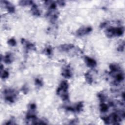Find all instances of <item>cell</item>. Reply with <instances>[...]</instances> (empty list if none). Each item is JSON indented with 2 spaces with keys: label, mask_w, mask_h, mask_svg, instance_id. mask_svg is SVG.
<instances>
[{
  "label": "cell",
  "mask_w": 125,
  "mask_h": 125,
  "mask_svg": "<svg viewBox=\"0 0 125 125\" xmlns=\"http://www.w3.org/2000/svg\"><path fill=\"white\" fill-rule=\"evenodd\" d=\"M69 85L67 81H64L61 82L59 87L57 90V94L64 101H66L69 99V94L68 89Z\"/></svg>",
  "instance_id": "6da1fadb"
},
{
  "label": "cell",
  "mask_w": 125,
  "mask_h": 125,
  "mask_svg": "<svg viewBox=\"0 0 125 125\" xmlns=\"http://www.w3.org/2000/svg\"><path fill=\"white\" fill-rule=\"evenodd\" d=\"M124 32V28L123 27H110L107 29L105 31L106 36L109 38H112L114 36H122Z\"/></svg>",
  "instance_id": "7a4b0ae2"
},
{
  "label": "cell",
  "mask_w": 125,
  "mask_h": 125,
  "mask_svg": "<svg viewBox=\"0 0 125 125\" xmlns=\"http://www.w3.org/2000/svg\"><path fill=\"white\" fill-rule=\"evenodd\" d=\"M4 95L6 102L9 103L14 102L17 97V93L15 90L12 89H6L4 91Z\"/></svg>",
  "instance_id": "3957f363"
},
{
  "label": "cell",
  "mask_w": 125,
  "mask_h": 125,
  "mask_svg": "<svg viewBox=\"0 0 125 125\" xmlns=\"http://www.w3.org/2000/svg\"><path fill=\"white\" fill-rule=\"evenodd\" d=\"M92 30V28L90 26L86 27H81L76 31V35L78 36H82L86 35L90 33Z\"/></svg>",
  "instance_id": "277c9868"
},
{
  "label": "cell",
  "mask_w": 125,
  "mask_h": 125,
  "mask_svg": "<svg viewBox=\"0 0 125 125\" xmlns=\"http://www.w3.org/2000/svg\"><path fill=\"white\" fill-rule=\"evenodd\" d=\"M85 61L86 65L89 67L94 68L97 66V62L96 61L89 57H85Z\"/></svg>",
  "instance_id": "5b68a950"
},
{
  "label": "cell",
  "mask_w": 125,
  "mask_h": 125,
  "mask_svg": "<svg viewBox=\"0 0 125 125\" xmlns=\"http://www.w3.org/2000/svg\"><path fill=\"white\" fill-rule=\"evenodd\" d=\"M2 3H3V4H4L5 7L7 9L8 11L9 12V13H14L15 12V8L8 1H1Z\"/></svg>",
  "instance_id": "8992f818"
},
{
  "label": "cell",
  "mask_w": 125,
  "mask_h": 125,
  "mask_svg": "<svg viewBox=\"0 0 125 125\" xmlns=\"http://www.w3.org/2000/svg\"><path fill=\"white\" fill-rule=\"evenodd\" d=\"M21 43L22 44L25 45V47L27 49H30V50H36L35 46L34 44L29 43L28 42H27L25 39H22L21 40Z\"/></svg>",
  "instance_id": "52a82bcc"
},
{
  "label": "cell",
  "mask_w": 125,
  "mask_h": 125,
  "mask_svg": "<svg viewBox=\"0 0 125 125\" xmlns=\"http://www.w3.org/2000/svg\"><path fill=\"white\" fill-rule=\"evenodd\" d=\"M73 48H74V46L72 44H65L59 47V49L61 51L65 52H69Z\"/></svg>",
  "instance_id": "ba28073f"
},
{
  "label": "cell",
  "mask_w": 125,
  "mask_h": 125,
  "mask_svg": "<svg viewBox=\"0 0 125 125\" xmlns=\"http://www.w3.org/2000/svg\"><path fill=\"white\" fill-rule=\"evenodd\" d=\"M62 75L65 78H68V79L70 78L72 76V73H71V70L68 68H66L62 70Z\"/></svg>",
  "instance_id": "9c48e42d"
},
{
  "label": "cell",
  "mask_w": 125,
  "mask_h": 125,
  "mask_svg": "<svg viewBox=\"0 0 125 125\" xmlns=\"http://www.w3.org/2000/svg\"><path fill=\"white\" fill-rule=\"evenodd\" d=\"M31 11H32V14L36 16H40L41 15V12L38 9L37 6L35 4H33L32 5V8H31Z\"/></svg>",
  "instance_id": "30bf717a"
},
{
  "label": "cell",
  "mask_w": 125,
  "mask_h": 125,
  "mask_svg": "<svg viewBox=\"0 0 125 125\" xmlns=\"http://www.w3.org/2000/svg\"><path fill=\"white\" fill-rule=\"evenodd\" d=\"M12 54L10 53H8L4 57V61L7 64H10L12 62Z\"/></svg>",
  "instance_id": "8fae6325"
},
{
  "label": "cell",
  "mask_w": 125,
  "mask_h": 125,
  "mask_svg": "<svg viewBox=\"0 0 125 125\" xmlns=\"http://www.w3.org/2000/svg\"><path fill=\"white\" fill-rule=\"evenodd\" d=\"M83 104L82 102H79L78 103L75 107H73L74 109V111L75 112H81L82 109H83Z\"/></svg>",
  "instance_id": "7c38bea8"
},
{
  "label": "cell",
  "mask_w": 125,
  "mask_h": 125,
  "mask_svg": "<svg viewBox=\"0 0 125 125\" xmlns=\"http://www.w3.org/2000/svg\"><path fill=\"white\" fill-rule=\"evenodd\" d=\"M109 106H108L107 104L105 103H102V104L100 105V111L103 112V113H105L107 112L108 111L109 109Z\"/></svg>",
  "instance_id": "4fadbf2b"
},
{
  "label": "cell",
  "mask_w": 125,
  "mask_h": 125,
  "mask_svg": "<svg viewBox=\"0 0 125 125\" xmlns=\"http://www.w3.org/2000/svg\"><path fill=\"white\" fill-rule=\"evenodd\" d=\"M85 78L87 83L91 84L93 82V79L91 75L89 72H87L85 74Z\"/></svg>",
  "instance_id": "5bb4252c"
},
{
  "label": "cell",
  "mask_w": 125,
  "mask_h": 125,
  "mask_svg": "<svg viewBox=\"0 0 125 125\" xmlns=\"http://www.w3.org/2000/svg\"><path fill=\"white\" fill-rule=\"evenodd\" d=\"M34 3L31 1H21L19 2V5L21 6H27L29 5L32 6Z\"/></svg>",
  "instance_id": "9a60e30c"
},
{
  "label": "cell",
  "mask_w": 125,
  "mask_h": 125,
  "mask_svg": "<svg viewBox=\"0 0 125 125\" xmlns=\"http://www.w3.org/2000/svg\"><path fill=\"white\" fill-rule=\"evenodd\" d=\"M44 53H45L46 55L47 56H50L52 54V49L51 47H47L43 51Z\"/></svg>",
  "instance_id": "2e32d148"
},
{
  "label": "cell",
  "mask_w": 125,
  "mask_h": 125,
  "mask_svg": "<svg viewBox=\"0 0 125 125\" xmlns=\"http://www.w3.org/2000/svg\"><path fill=\"white\" fill-rule=\"evenodd\" d=\"M9 76V73L7 70H4L2 72H1V78L3 79H7L8 77Z\"/></svg>",
  "instance_id": "e0dca14e"
},
{
  "label": "cell",
  "mask_w": 125,
  "mask_h": 125,
  "mask_svg": "<svg viewBox=\"0 0 125 125\" xmlns=\"http://www.w3.org/2000/svg\"><path fill=\"white\" fill-rule=\"evenodd\" d=\"M8 44L11 46H15L16 45V41L14 38H11L8 41Z\"/></svg>",
  "instance_id": "ac0fdd59"
},
{
  "label": "cell",
  "mask_w": 125,
  "mask_h": 125,
  "mask_svg": "<svg viewBox=\"0 0 125 125\" xmlns=\"http://www.w3.org/2000/svg\"><path fill=\"white\" fill-rule=\"evenodd\" d=\"M35 84H36V86H42L43 85V83L42 81H41L39 79H36L35 81Z\"/></svg>",
  "instance_id": "d6986e66"
},
{
  "label": "cell",
  "mask_w": 125,
  "mask_h": 125,
  "mask_svg": "<svg viewBox=\"0 0 125 125\" xmlns=\"http://www.w3.org/2000/svg\"><path fill=\"white\" fill-rule=\"evenodd\" d=\"M124 47H125V44H124V42H123V44H121V45H120L118 48H117V50L119 51H121V52H122L124 50Z\"/></svg>",
  "instance_id": "ffe728a7"
},
{
  "label": "cell",
  "mask_w": 125,
  "mask_h": 125,
  "mask_svg": "<svg viewBox=\"0 0 125 125\" xmlns=\"http://www.w3.org/2000/svg\"><path fill=\"white\" fill-rule=\"evenodd\" d=\"M57 3H58L57 4H58L59 6H61V7H63L65 5V3L64 1H57Z\"/></svg>",
  "instance_id": "44dd1931"
},
{
  "label": "cell",
  "mask_w": 125,
  "mask_h": 125,
  "mask_svg": "<svg viewBox=\"0 0 125 125\" xmlns=\"http://www.w3.org/2000/svg\"><path fill=\"white\" fill-rule=\"evenodd\" d=\"M22 90L23 91V92L24 93H26L27 92V91H28V88L26 86H23V89H22Z\"/></svg>",
  "instance_id": "7402d4cb"
}]
</instances>
